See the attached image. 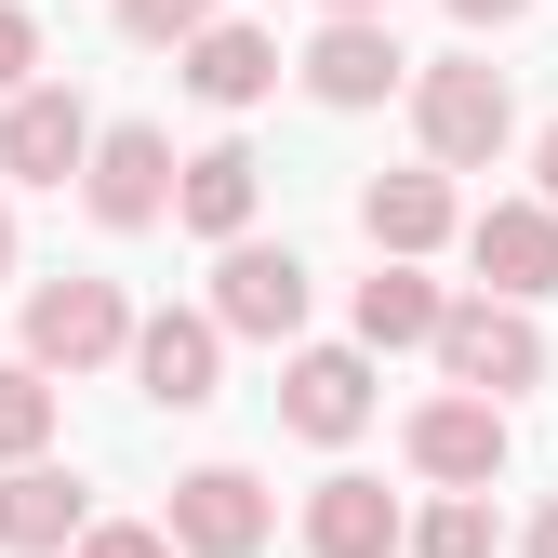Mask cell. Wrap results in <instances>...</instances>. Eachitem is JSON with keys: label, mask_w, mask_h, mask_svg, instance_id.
<instances>
[{"label": "cell", "mask_w": 558, "mask_h": 558, "mask_svg": "<svg viewBox=\"0 0 558 558\" xmlns=\"http://www.w3.org/2000/svg\"><path fill=\"white\" fill-rule=\"evenodd\" d=\"M399 545H412V558H493L506 532H493V506H478V493H439L426 519H399Z\"/></svg>", "instance_id": "obj_19"}, {"label": "cell", "mask_w": 558, "mask_h": 558, "mask_svg": "<svg viewBox=\"0 0 558 558\" xmlns=\"http://www.w3.org/2000/svg\"><path fill=\"white\" fill-rule=\"evenodd\" d=\"M214 332H253V345H293L306 332V253L293 240H227L214 266V306H199Z\"/></svg>", "instance_id": "obj_5"}, {"label": "cell", "mask_w": 558, "mask_h": 558, "mask_svg": "<svg viewBox=\"0 0 558 558\" xmlns=\"http://www.w3.org/2000/svg\"><path fill=\"white\" fill-rule=\"evenodd\" d=\"M199 27H214V0H120V40H147V53H186Z\"/></svg>", "instance_id": "obj_21"}, {"label": "cell", "mask_w": 558, "mask_h": 558, "mask_svg": "<svg viewBox=\"0 0 558 558\" xmlns=\"http://www.w3.org/2000/svg\"><path fill=\"white\" fill-rule=\"evenodd\" d=\"M266 532H279V506H266L253 465H186L173 506H160V545H173V558H253Z\"/></svg>", "instance_id": "obj_4"}, {"label": "cell", "mask_w": 558, "mask_h": 558, "mask_svg": "<svg viewBox=\"0 0 558 558\" xmlns=\"http://www.w3.org/2000/svg\"><path fill=\"white\" fill-rule=\"evenodd\" d=\"M439 373H452V399H519V386H545V332H532V306H493V293H478V306H439Z\"/></svg>", "instance_id": "obj_2"}, {"label": "cell", "mask_w": 558, "mask_h": 558, "mask_svg": "<svg viewBox=\"0 0 558 558\" xmlns=\"http://www.w3.org/2000/svg\"><path fill=\"white\" fill-rule=\"evenodd\" d=\"M412 133H426V173H493V160H506V133H519L506 66H478V53L412 66Z\"/></svg>", "instance_id": "obj_1"}, {"label": "cell", "mask_w": 558, "mask_h": 558, "mask_svg": "<svg viewBox=\"0 0 558 558\" xmlns=\"http://www.w3.org/2000/svg\"><path fill=\"white\" fill-rule=\"evenodd\" d=\"M81 199H94V227H160L173 214V133L160 120H107L94 133V160H81Z\"/></svg>", "instance_id": "obj_6"}, {"label": "cell", "mask_w": 558, "mask_h": 558, "mask_svg": "<svg viewBox=\"0 0 558 558\" xmlns=\"http://www.w3.org/2000/svg\"><path fill=\"white\" fill-rule=\"evenodd\" d=\"M27 66H40V14H27V0H0V107L27 94Z\"/></svg>", "instance_id": "obj_22"}, {"label": "cell", "mask_w": 558, "mask_h": 558, "mask_svg": "<svg viewBox=\"0 0 558 558\" xmlns=\"http://www.w3.org/2000/svg\"><path fill=\"white\" fill-rule=\"evenodd\" d=\"M186 94L199 107H266L279 94V40L266 27H199L186 40Z\"/></svg>", "instance_id": "obj_17"}, {"label": "cell", "mask_w": 558, "mask_h": 558, "mask_svg": "<svg viewBox=\"0 0 558 558\" xmlns=\"http://www.w3.org/2000/svg\"><path fill=\"white\" fill-rule=\"evenodd\" d=\"M306 558H399V493L360 465H332L306 493Z\"/></svg>", "instance_id": "obj_13"}, {"label": "cell", "mask_w": 558, "mask_h": 558, "mask_svg": "<svg viewBox=\"0 0 558 558\" xmlns=\"http://www.w3.org/2000/svg\"><path fill=\"white\" fill-rule=\"evenodd\" d=\"M94 532V493L66 465H0V558H66Z\"/></svg>", "instance_id": "obj_12"}, {"label": "cell", "mask_w": 558, "mask_h": 558, "mask_svg": "<svg viewBox=\"0 0 558 558\" xmlns=\"http://www.w3.org/2000/svg\"><path fill=\"white\" fill-rule=\"evenodd\" d=\"M81 160H94V107L66 81H27L14 107H0V173H14V186H66Z\"/></svg>", "instance_id": "obj_9"}, {"label": "cell", "mask_w": 558, "mask_h": 558, "mask_svg": "<svg viewBox=\"0 0 558 558\" xmlns=\"http://www.w3.org/2000/svg\"><path fill=\"white\" fill-rule=\"evenodd\" d=\"M360 227H373L386 266L439 253V240H452V173H373V186H360Z\"/></svg>", "instance_id": "obj_16"}, {"label": "cell", "mask_w": 558, "mask_h": 558, "mask_svg": "<svg viewBox=\"0 0 558 558\" xmlns=\"http://www.w3.org/2000/svg\"><path fill=\"white\" fill-rule=\"evenodd\" d=\"M293 81H306L319 107H386V94L412 81V53H399L386 27H319V40H306V66H293Z\"/></svg>", "instance_id": "obj_14"}, {"label": "cell", "mask_w": 558, "mask_h": 558, "mask_svg": "<svg viewBox=\"0 0 558 558\" xmlns=\"http://www.w3.org/2000/svg\"><path fill=\"white\" fill-rule=\"evenodd\" d=\"M399 452L426 465L439 493H493L519 439H506V412H493V399H426V412H412V426H399Z\"/></svg>", "instance_id": "obj_8"}, {"label": "cell", "mask_w": 558, "mask_h": 558, "mask_svg": "<svg viewBox=\"0 0 558 558\" xmlns=\"http://www.w3.org/2000/svg\"><path fill=\"white\" fill-rule=\"evenodd\" d=\"M532 199H545V214H558V120L532 133Z\"/></svg>", "instance_id": "obj_24"}, {"label": "cell", "mask_w": 558, "mask_h": 558, "mask_svg": "<svg viewBox=\"0 0 558 558\" xmlns=\"http://www.w3.org/2000/svg\"><path fill=\"white\" fill-rule=\"evenodd\" d=\"M253 199H266V160H253V147L173 160V227H199V240H253Z\"/></svg>", "instance_id": "obj_15"}, {"label": "cell", "mask_w": 558, "mask_h": 558, "mask_svg": "<svg viewBox=\"0 0 558 558\" xmlns=\"http://www.w3.org/2000/svg\"><path fill=\"white\" fill-rule=\"evenodd\" d=\"M465 266H478V293H493V306L558 293V214H545V199H493V214L465 227Z\"/></svg>", "instance_id": "obj_10"}, {"label": "cell", "mask_w": 558, "mask_h": 558, "mask_svg": "<svg viewBox=\"0 0 558 558\" xmlns=\"http://www.w3.org/2000/svg\"><path fill=\"white\" fill-rule=\"evenodd\" d=\"M0 279H14V214H0Z\"/></svg>", "instance_id": "obj_28"}, {"label": "cell", "mask_w": 558, "mask_h": 558, "mask_svg": "<svg viewBox=\"0 0 558 558\" xmlns=\"http://www.w3.org/2000/svg\"><path fill=\"white\" fill-rule=\"evenodd\" d=\"M439 332V279L426 266H373L360 279V345H426Z\"/></svg>", "instance_id": "obj_18"}, {"label": "cell", "mask_w": 558, "mask_h": 558, "mask_svg": "<svg viewBox=\"0 0 558 558\" xmlns=\"http://www.w3.org/2000/svg\"><path fill=\"white\" fill-rule=\"evenodd\" d=\"M452 14H465V27H506V14H532V0H452Z\"/></svg>", "instance_id": "obj_25"}, {"label": "cell", "mask_w": 558, "mask_h": 558, "mask_svg": "<svg viewBox=\"0 0 558 558\" xmlns=\"http://www.w3.org/2000/svg\"><path fill=\"white\" fill-rule=\"evenodd\" d=\"M279 426L293 439H360L373 426V360L360 345H306V360L279 373Z\"/></svg>", "instance_id": "obj_11"}, {"label": "cell", "mask_w": 558, "mask_h": 558, "mask_svg": "<svg viewBox=\"0 0 558 558\" xmlns=\"http://www.w3.org/2000/svg\"><path fill=\"white\" fill-rule=\"evenodd\" d=\"M319 14H332V27H386V0H319Z\"/></svg>", "instance_id": "obj_26"}, {"label": "cell", "mask_w": 558, "mask_h": 558, "mask_svg": "<svg viewBox=\"0 0 558 558\" xmlns=\"http://www.w3.org/2000/svg\"><path fill=\"white\" fill-rule=\"evenodd\" d=\"M133 345V306H120V279H40L27 293V373H107Z\"/></svg>", "instance_id": "obj_3"}, {"label": "cell", "mask_w": 558, "mask_h": 558, "mask_svg": "<svg viewBox=\"0 0 558 558\" xmlns=\"http://www.w3.org/2000/svg\"><path fill=\"white\" fill-rule=\"evenodd\" d=\"M66 558H173V545H160V519H94Z\"/></svg>", "instance_id": "obj_23"}, {"label": "cell", "mask_w": 558, "mask_h": 558, "mask_svg": "<svg viewBox=\"0 0 558 558\" xmlns=\"http://www.w3.org/2000/svg\"><path fill=\"white\" fill-rule=\"evenodd\" d=\"M519 558H558V506H545V519H532V532H519Z\"/></svg>", "instance_id": "obj_27"}, {"label": "cell", "mask_w": 558, "mask_h": 558, "mask_svg": "<svg viewBox=\"0 0 558 558\" xmlns=\"http://www.w3.org/2000/svg\"><path fill=\"white\" fill-rule=\"evenodd\" d=\"M120 360H133V386H147L160 412H214V399H227V332L199 319V306L133 319V345H120Z\"/></svg>", "instance_id": "obj_7"}, {"label": "cell", "mask_w": 558, "mask_h": 558, "mask_svg": "<svg viewBox=\"0 0 558 558\" xmlns=\"http://www.w3.org/2000/svg\"><path fill=\"white\" fill-rule=\"evenodd\" d=\"M40 439H53V386L27 360H0V465H40Z\"/></svg>", "instance_id": "obj_20"}]
</instances>
